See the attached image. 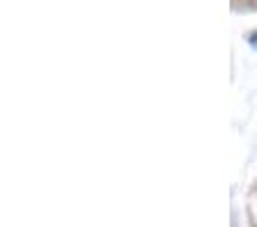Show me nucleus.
Masks as SVG:
<instances>
[{"mask_svg": "<svg viewBox=\"0 0 257 227\" xmlns=\"http://www.w3.org/2000/svg\"><path fill=\"white\" fill-rule=\"evenodd\" d=\"M250 44H252V46H257V33L250 35Z\"/></svg>", "mask_w": 257, "mask_h": 227, "instance_id": "f257e3e1", "label": "nucleus"}]
</instances>
